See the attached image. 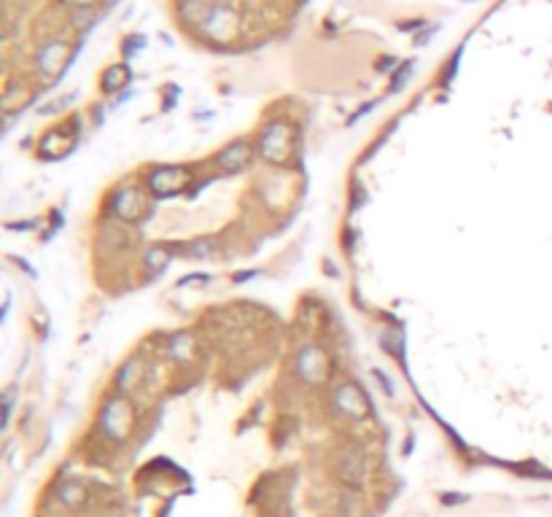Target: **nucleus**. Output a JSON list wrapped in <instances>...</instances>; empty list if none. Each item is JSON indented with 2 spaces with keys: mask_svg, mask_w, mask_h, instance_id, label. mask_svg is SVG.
Here are the masks:
<instances>
[{
  "mask_svg": "<svg viewBox=\"0 0 552 517\" xmlns=\"http://www.w3.org/2000/svg\"><path fill=\"white\" fill-rule=\"evenodd\" d=\"M113 210H116V216H121V218L137 216V213H140V197H137V191H133V189L116 191V197H113Z\"/></svg>",
  "mask_w": 552,
  "mask_h": 517,
  "instance_id": "obj_2",
  "label": "nucleus"
},
{
  "mask_svg": "<svg viewBox=\"0 0 552 517\" xmlns=\"http://www.w3.org/2000/svg\"><path fill=\"white\" fill-rule=\"evenodd\" d=\"M62 57H65V46H62V43H49V46L40 52V68L57 70V65H60Z\"/></svg>",
  "mask_w": 552,
  "mask_h": 517,
  "instance_id": "obj_4",
  "label": "nucleus"
},
{
  "mask_svg": "<svg viewBox=\"0 0 552 517\" xmlns=\"http://www.w3.org/2000/svg\"><path fill=\"white\" fill-rule=\"evenodd\" d=\"M251 159V149L245 146V143H235V146H229L221 157H218V164L224 167V170H240L245 167Z\"/></svg>",
  "mask_w": 552,
  "mask_h": 517,
  "instance_id": "obj_3",
  "label": "nucleus"
},
{
  "mask_svg": "<svg viewBox=\"0 0 552 517\" xmlns=\"http://www.w3.org/2000/svg\"><path fill=\"white\" fill-rule=\"evenodd\" d=\"M188 178L186 170H181V167H159L154 176H151V186L157 194H170L175 191L184 181Z\"/></svg>",
  "mask_w": 552,
  "mask_h": 517,
  "instance_id": "obj_1",
  "label": "nucleus"
},
{
  "mask_svg": "<svg viewBox=\"0 0 552 517\" xmlns=\"http://www.w3.org/2000/svg\"><path fill=\"white\" fill-rule=\"evenodd\" d=\"M127 79H130V73L121 68V65H116V68H111V73H106V89L113 92V89H119Z\"/></svg>",
  "mask_w": 552,
  "mask_h": 517,
  "instance_id": "obj_5",
  "label": "nucleus"
},
{
  "mask_svg": "<svg viewBox=\"0 0 552 517\" xmlns=\"http://www.w3.org/2000/svg\"><path fill=\"white\" fill-rule=\"evenodd\" d=\"M456 501H466V496H444V504H456Z\"/></svg>",
  "mask_w": 552,
  "mask_h": 517,
  "instance_id": "obj_6",
  "label": "nucleus"
}]
</instances>
